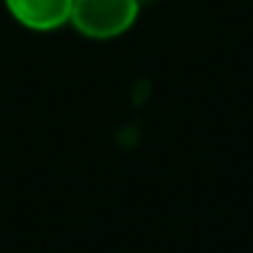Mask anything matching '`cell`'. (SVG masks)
Listing matches in <instances>:
<instances>
[{"instance_id": "cell-1", "label": "cell", "mask_w": 253, "mask_h": 253, "mask_svg": "<svg viewBox=\"0 0 253 253\" xmlns=\"http://www.w3.org/2000/svg\"><path fill=\"white\" fill-rule=\"evenodd\" d=\"M140 15V0H74L69 22L88 40H113Z\"/></svg>"}, {"instance_id": "cell-2", "label": "cell", "mask_w": 253, "mask_h": 253, "mask_svg": "<svg viewBox=\"0 0 253 253\" xmlns=\"http://www.w3.org/2000/svg\"><path fill=\"white\" fill-rule=\"evenodd\" d=\"M74 0H5L7 12L25 27L49 32L69 22Z\"/></svg>"}]
</instances>
